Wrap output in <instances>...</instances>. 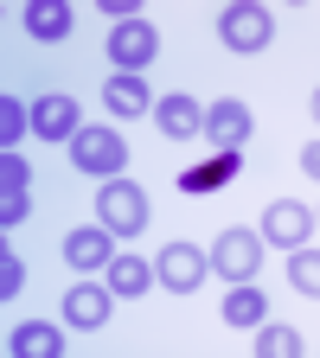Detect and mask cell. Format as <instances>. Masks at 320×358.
I'll list each match as a JSON object with an SVG mask.
<instances>
[{
  "instance_id": "1",
  "label": "cell",
  "mask_w": 320,
  "mask_h": 358,
  "mask_svg": "<svg viewBox=\"0 0 320 358\" xmlns=\"http://www.w3.org/2000/svg\"><path fill=\"white\" fill-rule=\"evenodd\" d=\"M97 217H103V231L116 237H134V231H148V199L134 179H103L97 186Z\"/></svg>"
},
{
  "instance_id": "2",
  "label": "cell",
  "mask_w": 320,
  "mask_h": 358,
  "mask_svg": "<svg viewBox=\"0 0 320 358\" xmlns=\"http://www.w3.org/2000/svg\"><path fill=\"white\" fill-rule=\"evenodd\" d=\"M218 38L231 45V52H269V38H276V13L256 7V0H237V7L218 13Z\"/></svg>"
},
{
  "instance_id": "3",
  "label": "cell",
  "mask_w": 320,
  "mask_h": 358,
  "mask_svg": "<svg viewBox=\"0 0 320 358\" xmlns=\"http://www.w3.org/2000/svg\"><path fill=\"white\" fill-rule=\"evenodd\" d=\"M71 160H77L83 173H97V179H122L128 141H122L116 128H77V134H71Z\"/></svg>"
},
{
  "instance_id": "4",
  "label": "cell",
  "mask_w": 320,
  "mask_h": 358,
  "mask_svg": "<svg viewBox=\"0 0 320 358\" xmlns=\"http://www.w3.org/2000/svg\"><path fill=\"white\" fill-rule=\"evenodd\" d=\"M211 268H218V282H256V268H263V237H256V231H218Z\"/></svg>"
},
{
  "instance_id": "5",
  "label": "cell",
  "mask_w": 320,
  "mask_h": 358,
  "mask_svg": "<svg viewBox=\"0 0 320 358\" xmlns=\"http://www.w3.org/2000/svg\"><path fill=\"white\" fill-rule=\"evenodd\" d=\"M154 275H160L173 294H193V288H205V275H211V256L193 250V243H167V250L154 256Z\"/></svg>"
},
{
  "instance_id": "6",
  "label": "cell",
  "mask_w": 320,
  "mask_h": 358,
  "mask_svg": "<svg viewBox=\"0 0 320 358\" xmlns=\"http://www.w3.org/2000/svg\"><path fill=\"white\" fill-rule=\"evenodd\" d=\"M154 52H160V32H154L148 20L109 26V64H116V71H141V64H154Z\"/></svg>"
},
{
  "instance_id": "7",
  "label": "cell",
  "mask_w": 320,
  "mask_h": 358,
  "mask_svg": "<svg viewBox=\"0 0 320 358\" xmlns=\"http://www.w3.org/2000/svg\"><path fill=\"white\" fill-rule=\"evenodd\" d=\"M109 307H116V288H109V282H71V288H64V320H71L77 333H97V327L109 320Z\"/></svg>"
},
{
  "instance_id": "8",
  "label": "cell",
  "mask_w": 320,
  "mask_h": 358,
  "mask_svg": "<svg viewBox=\"0 0 320 358\" xmlns=\"http://www.w3.org/2000/svg\"><path fill=\"white\" fill-rule=\"evenodd\" d=\"M263 231H269V243H276V250H301L307 231H320V224H314V211H307L301 199H276V205L263 211Z\"/></svg>"
},
{
  "instance_id": "9",
  "label": "cell",
  "mask_w": 320,
  "mask_h": 358,
  "mask_svg": "<svg viewBox=\"0 0 320 358\" xmlns=\"http://www.w3.org/2000/svg\"><path fill=\"white\" fill-rule=\"evenodd\" d=\"M205 134H211V141L218 148H244L250 141V103H237V96H218L211 109H205Z\"/></svg>"
},
{
  "instance_id": "10",
  "label": "cell",
  "mask_w": 320,
  "mask_h": 358,
  "mask_svg": "<svg viewBox=\"0 0 320 358\" xmlns=\"http://www.w3.org/2000/svg\"><path fill=\"white\" fill-rule=\"evenodd\" d=\"M154 128L167 134V141H193V134H205V109L193 96H160L154 103Z\"/></svg>"
},
{
  "instance_id": "11",
  "label": "cell",
  "mask_w": 320,
  "mask_h": 358,
  "mask_svg": "<svg viewBox=\"0 0 320 358\" xmlns=\"http://www.w3.org/2000/svg\"><path fill=\"white\" fill-rule=\"evenodd\" d=\"M77 128H83V115H77L71 96H58V90H52V96L32 103V134H45V141H64V134H77Z\"/></svg>"
},
{
  "instance_id": "12",
  "label": "cell",
  "mask_w": 320,
  "mask_h": 358,
  "mask_svg": "<svg viewBox=\"0 0 320 358\" xmlns=\"http://www.w3.org/2000/svg\"><path fill=\"white\" fill-rule=\"evenodd\" d=\"M64 262L83 268V275L90 268H109L116 262V231H71L64 237Z\"/></svg>"
},
{
  "instance_id": "13",
  "label": "cell",
  "mask_w": 320,
  "mask_h": 358,
  "mask_svg": "<svg viewBox=\"0 0 320 358\" xmlns=\"http://www.w3.org/2000/svg\"><path fill=\"white\" fill-rule=\"evenodd\" d=\"M64 352V333L52 327V320H26V327H13V358H58Z\"/></svg>"
},
{
  "instance_id": "14",
  "label": "cell",
  "mask_w": 320,
  "mask_h": 358,
  "mask_svg": "<svg viewBox=\"0 0 320 358\" xmlns=\"http://www.w3.org/2000/svg\"><path fill=\"white\" fill-rule=\"evenodd\" d=\"M224 320L231 327H263L269 320V301L256 282H231V294H224Z\"/></svg>"
},
{
  "instance_id": "15",
  "label": "cell",
  "mask_w": 320,
  "mask_h": 358,
  "mask_svg": "<svg viewBox=\"0 0 320 358\" xmlns=\"http://www.w3.org/2000/svg\"><path fill=\"white\" fill-rule=\"evenodd\" d=\"M26 32L45 38V45L71 38V7H58V0H32V7H26Z\"/></svg>"
},
{
  "instance_id": "16",
  "label": "cell",
  "mask_w": 320,
  "mask_h": 358,
  "mask_svg": "<svg viewBox=\"0 0 320 358\" xmlns=\"http://www.w3.org/2000/svg\"><path fill=\"white\" fill-rule=\"evenodd\" d=\"M103 103H109L116 115H141V109H148V83L134 77V71H116V77L103 83Z\"/></svg>"
},
{
  "instance_id": "17",
  "label": "cell",
  "mask_w": 320,
  "mask_h": 358,
  "mask_svg": "<svg viewBox=\"0 0 320 358\" xmlns=\"http://www.w3.org/2000/svg\"><path fill=\"white\" fill-rule=\"evenodd\" d=\"M109 288H116L122 301L148 294V288H154V262H141V256H116V262H109Z\"/></svg>"
},
{
  "instance_id": "18",
  "label": "cell",
  "mask_w": 320,
  "mask_h": 358,
  "mask_svg": "<svg viewBox=\"0 0 320 358\" xmlns=\"http://www.w3.org/2000/svg\"><path fill=\"white\" fill-rule=\"evenodd\" d=\"M250 345H256V358H301V352H307L295 327H269V320L256 327V339H250Z\"/></svg>"
},
{
  "instance_id": "19",
  "label": "cell",
  "mask_w": 320,
  "mask_h": 358,
  "mask_svg": "<svg viewBox=\"0 0 320 358\" xmlns=\"http://www.w3.org/2000/svg\"><path fill=\"white\" fill-rule=\"evenodd\" d=\"M288 282H295L307 301H320V250H307V243L288 250Z\"/></svg>"
},
{
  "instance_id": "20",
  "label": "cell",
  "mask_w": 320,
  "mask_h": 358,
  "mask_svg": "<svg viewBox=\"0 0 320 358\" xmlns=\"http://www.w3.org/2000/svg\"><path fill=\"white\" fill-rule=\"evenodd\" d=\"M20 134H32V109H20V103L7 96V103H0V141H7V148H13V141H20Z\"/></svg>"
},
{
  "instance_id": "21",
  "label": "cell",
  "mask_w": 320,
  "mask_h": 358,
  "mask_svg": "<svg viewBox=\"0 0 320 358\" xmlns=\"http://www.w3.org/2000/svg\"><path fill=\"white\" fill-rule=\"evenodd\" d=\"M224 179H231V160H211V166H193L179 186H186V192H211V186H224Z\"/></svg>"
},
{
  "instance_id": "22",
  "label": "cell",
  "mask_w": 320,
  "mask_h": 358,
  "mask_svg": "<svg viewBox=\"0 0 320 358\" xmlns=\"http://www.w3.org/2000/svg\"><path fill=\"white\" fill-rule=\"evenodd\" d=\"M20 288H26V262L7 250V256H0V301H13Z\"/></svg>"
},
{
  "instance_id": "23",
  "label": "cell",
  "mask_w": 320,
  "mask_h": 358,
  "mask_svg": "<svg viewBox=\"0 0 320 358\" xmlns=\"http://www.w3.org/2000/svg\"><path fill=\"white\" fill-rule=\"evenodd\" d=\"M26 179H32V166L7 148V154H0V186H7V192H26Z\"/></svg>"
},
{
  "instance_id": "24",
  "label": "cell",
  "mask_w": 320,
  "mask_h": 358,
  "mask_svg": "<svg viewBox=\"0 0 320 358\" xmlns=\"http://www.w3.org/2000/svg\"><path fill=\"white\" fill-rule=\"evenodd\" d=\"M20 217H26V192H0V224H7V231H13Z\"/></svg>"
},
{
  "instance_id": "25",
  "label": "cell",
  "mask_w": 320,
  "mask_h": 358,
  "mask_svg": "<svg viewBox=\"0 0 320 358\" xmlns=\"http://www.w3.org/2000/svg\"><path fill=\"white\" fill-rule=\"evenodd\" d=\"M301 173H307V179H320V141H307V148H301Z\"/></svg>"
},
{
  "instance_id": "26",
  "label": "cell",
  "mask_w": 320,
  "mask_h": 358,
  "mask_svg": "<svg viewBox=\"0 0 320 358\" xmlns=\"http://www.w3.org/2000/svg\"><path fill=\"white\" fill-rule=\"evenodd\" d=\"M314 122H320V90H314Z\"/></svg>"
},
{
  "instance_id": "27",
  "label": "cell",
  "mask_w": 320,
  "mask_h": 358,
  "mask_svg": "<svg viewBox=\"0 0 320 358\" xmlns=\"http://www.w3.org/2000/svg\"><path fill=\"white\" fill-rule=\"evenodd\" d=\"M314 224H320V217H314Z\"/></svg>"
}]
</instances>
